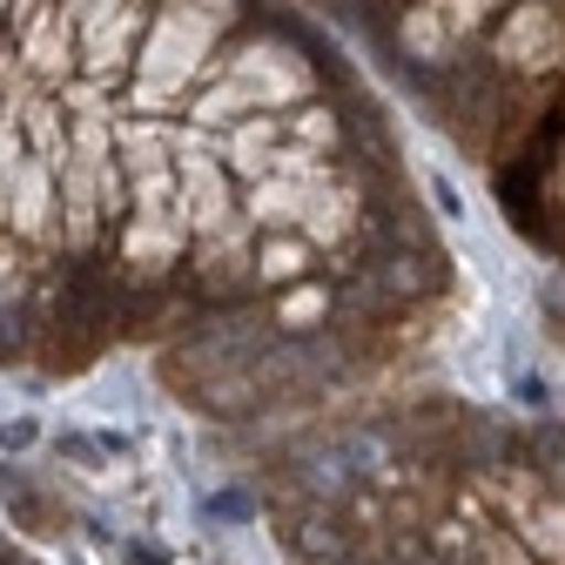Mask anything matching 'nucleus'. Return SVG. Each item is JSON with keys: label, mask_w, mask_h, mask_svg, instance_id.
Here are the masks:
<instances>
[{"label": "nucleus", "mask_w": 565, "mask_h": 565, "mask_svg": "<svg viewBox=\"0 0 565 565\" xmlns=\"http://www.w3.org/2000/svg\"><path fill=\"white\" fill-rule=\"evenodd\" d=\"M209 512H216L223 525H236V512H249V499H243V491H216V499H209Z\"/></svg>", "instance_id": "nucleus-1"}]
</instances>
